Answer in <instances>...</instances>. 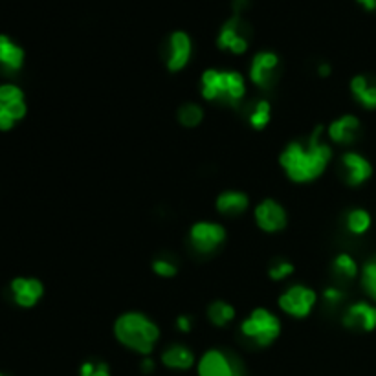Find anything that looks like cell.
Wrapping results in <instances>:
<instances>
[{
	"instance_id": "cell-1",
	"label": "cell",
	"mask_w": 376,
	"mask_h": 376,
	"mask_svg": "<svg viewBox=\"0 0 376 376\" xmlns=\"http://www.w3.org/2000/svg\"><path fill=\"white\" fill-rule=\"evenodd\" d=\"M323 129L317 127L307 144L292 142L285 147L279 156V164L290 180L297 183H305L316 180L325 173L327 165L331 164L332 149L322 140Z\"/></svg>"
},
{
	"instance_id": "cell-2",
	"label": "cell",
	"mask_w": 376,
	"mask_h": 376,
	"mask_svg": "<svg viewBox=\"0 0 376 376\" xmlns=\"http://www.w3.org/2000/svg\"><path fill=\"white\" fill-rule=\"evenodd\" d=\"M114 334L118 342L134 352L149 356L160 340L158 325L140 312H127L116 319Z\"/></svg>"
},
{
	"instance_id": "cell-3",
	"label": "cell",
	"mask_w": 376,
	"mask_h": 376,
	"mask_svg": "<svg viewBox=\"0 0 376 376\" xmlns=\"http://www.w3.org/2000/svg\"><path fill=\"white\" fill-rule=\"evenodd\" d=\"M200 94L206 101L235 107L246 96V81L233 70H206L200 77Z\"/></svg>"
},
{
	"instance_id": "cell-4",
	"label": "cell",
	"mask_w": 376,
	"mask_h": 376,
	"mask_svg": "<svg viewBox=\"0 0 376 376\" xmlns=\"http://www.w3.org/2000/svg\"><path fill=\"white\" fill-rule=\"evenodd\" d=\"M281 332V322L278 316L266 308H255L250 316L241 323V334L244 340L257 347H268L278 340Z\"/></svg>"
},
{
	"instance_id": "cell-5",
	"label": "cell",
	"mask_w": 376,
	"mask_h": 376,
	"mask_svg": "<svg viewBox=\"0 0 376 376\" xmlns=\"http://www.w3.org/2000/svg\"><path fill=\"white\" fill-rule=\"evenodd\" d=\"M198 376H246V367L237 354L211 349L198 360Z\"/></svg>"
},
{
	"instance_id": "cell-6",
	"label": "cell",
	"mask_w": 376,
	"mask_h": 376,
	"mask_svg": "<svg viewBox=\"0 0 376 376\" xmlns=\"http://www.w3.org/2000/svg\"><path fill=\"white\" fill-rule=\"evenodd\" d=\"M226 241V230L217 223H197L189 230V244L200 255H211Z\"/></svg>"
},
{
	"instance_id": "cell-7",
	"label": "cell",
	"mask_w": 376,
	"mask_h": 376,
	"mask_svg": "<svg viewBox=\"0 0 376 376\" xmlns=\"http://www.w3.org/2000/svg\"><path fill=\"white\" fill-rule=\"evenodd\" d=\"M278 303L279 308L287 312L288 316L307 317L312 308L316 307L317 294L312 288L303 287V285H292L279 296Z\"/></svg>"
},
{
	"instance_id": "cell-8",
	"label": "cell",
	"mask_w": 376,
	"mask_h": 376,
	"mask_svg": "<svg viewBox=\"0 0 376 376\" xmlns=\"http://www.w3.org/2000/svg\"><path fill=\"white\" fill-rule=\"evenodd\" d=\"M193 54V43L186 31H173L165 43L164 59L169 72H180L188 66Z\"/></svg>"
},
{
	"instance_id": "cell-9",
	"label": "cell",
	"mask_w": 376,
	"mask_h": 376,
	"mask_svg": "<svg viewBox=\"0 0 376 376\" xmlns=\"http://www.w3.org/2000/svg\"><path fill=\"white\" fill-rule=\"evenodd\" d=\"M279 57L273 52H259L250 65V80L259 89H270L278 81Z\"/></svg>"
},
{
	"instance_id": "cell-10",
	"label": "cell",
	"mask_w": 376,
	"mask_h": 376,
	"mask_svg": "<svg viewBox=\"0 0 376 376\" xmlns=\"http://www.w3.org/2000/svg\"><path fill=\"white\" fill-rule=\"evenodd\" d=\"M246 24H244L241 17L235 15L226 22V24L220 28V33H218L217 45L218 48L228 50L235 55H243L248 50V37H246Z\"/></svg>"
},
{
	"instance_id": "cell-11",
	"label": "cell",
	"mask_w": 376,
	"mask_h": 376,
	"mask_svg": "<svg viewBox=\"0 0 376 376\" xmlns=\"http://www.w3.org/2000/svg\"><path fill=\"white\" fill-rule=\"evenodd\" d=\"M253 215H255V223L262 232L278 233L287 226V211L281 204L272 198L259 202Z\"/></svg>"
},
{
	"instance_id": "cell-12",
	"label": "cell",
	"mask_w": 376,
	"mask_h": 376,
	"mask_svg": "<svg viewBox=\"0 0 376 376\" xmlns=\"http://www.w3.org/2000/svg\"><path fill=\"white\" fill-rule=\"evenodd\" d=\"M342 174L347 186L358 188L363 182L371 179L373 167L361 154L347 153L342 158Z\"/></svg>"
},
{
	"instance_id": "cell-13",
	"label": "cell",
	"mask_w": 376,
	"mask_h": 376,
	"mask_svg": "<svg viewBox=\"0 0 376 376\" xmlns=\"http://www.w3.org/2000/svg\"><path fill=\"white\" fill-rule=\"evenodd\" d=\"M343 325L356 331H375L376 329V307L369 303H354L343 314Z\"/></svg>"
},
{
	"instance_id": "cell-14",
	"label": "cell",
	"mask_w": 376,
	"mask_h": 376,
	"mask_svg": "<svg viewBox=\"0 0 376 376\" xmlns=\"http://www.w3.org/2000/svg\"><path fill=\"white\" fill-rule=\"evenodd\" d=\"M11 292H13V299H15L17 305L30 308L43 297L45 288H43V283L39 279L17 278L11 283Z\"/></svg>"
},
{
	"instance_id": "cell-15",
	"label": "cell",
	"mask_w": 376,
	"mask_h": 376,
	"mask_svg": "<svg viewBox=\"0 0 376 376\" xmlns=\"http://www.w3.org/2000/svg\"><path fill=\"white\" fill-rule=\"evenodd\" d=\"M24 65V50L8 35H0V72L15 74Z\"/></svg>"
},
{
	"instance_id": "cell-16",
	"label": "cell",
	"mask_w": 376,
	"mask_h": 376,
	"mask_svg": "<svg viewBox=\"0 0 376 376\" xmlns=\"http://www.w3.org/2000/svg\"><path fill=\"white\" fill-rule=\"evenodd\" d=\"M329 138L332 142H336L340 145H349L356 140L358 133H360V119L356 116H342L336 121H332L329 127Z\"/></svg>"
},
{
	"instance_id": "cell-17",
	"label": "cell",
	"mask_w": 376,
	"mask_h": 376,
	"mask_svg": "<svg viewBox=\"0 0 376 376\" xmlns=\"http://www.w3.org/2000/svg\"><path fill=\"white\" fill-rule=\"evenodd\" d=\"M217 211L224 217H239L250 206V198L243 191H224L217 198Z\"/></svg>"
},
{
	"instance_id": "cell-18",
	"label": "cell",
	"mask_w": 376,
	"mask_h": 376,
	"mask_svg": "<svg viewBox=\"0 0 376 376\" xmlns=\"http://www.w3.org/2000/svg\"><path fill=\"white\" fill-rule=\"evenodd\" d=\"M162 363L174 371H188L195 366V354L186 345H171L162 352Z\"/></svg>"
},
{
	"instance_id": "cell-19",
	"label": "cell",
	"mask_w": 376,
	"mask_h": 376,
	"mask_svg": "<svg viewBox=\"0 0 376 376\" xmlns=\"http://www.w3.org/2000/svg\"><path fill=\"white\" fill-rule=\"evenodd\" d=\"M351 92L358 103L366 109H376V84L366 75H356L351 81Z\"/></svg>"
},
{
	"instance_id": "cell-20",
	"label": "cell",
	"mask_w": 376,
	"mask_h": 376,
	"mask_svg": "<svg viewBox=\"0 0 376 376\" xmlns=\"http://www.w3.org/2000/svg\"><path fill=\"white\" fill-rule=\"evenodd\" d=\"M235 317V308L226 301H215L208 307V319L215 327H226Z\"/></svg>"
},
{
	"instance_id": "cell-21",
	"label": "cell",
	"mask_w": 376,
	"mask_h": 376,
	"mask_svg": "<svg viewBox=\"0 0 376 376\" xmlns=\"http://www.w3.org/2000/svg\"><path fill=\"white\" fill-rule=\"evenodd\" d=\"M345 228L352 235H363L367 230L371 228V215L366 209H352L347 213Z\"/></svg>"
},
{
	"instance_id": "cell-22",
	"label": "cell",
	"mask_w": 376,
	"mask_h": 376,
	"mask_svg": "<svg viewBox=\"0 0 376 376\" xmlns=\"http://www.w3.org/2000/svg\"><path fill=\"white\" fill-rule=\"evenodd\" d=\"M332 268H334V273L338 278L342 279H352L356 278L358 273V264L356 261L349 255V253H340L334 262H332Z\"/></svg>"
},
{
	"instance_id": "cell-23",
	"label": "cell",
	"mask_w": 376,
	"mask_h": 376,
	"mask_svg": "<svg viewBox=\"0 0 376 376\" xmlns=\"http://www.w3.org/2000/svg\"><path fill=\"white\" fill-rule=\"evenodd\" d=\"M270 116H272V107H270L266 99H261L250 112V125L255 130H262L270 121Z\"/></svg>"
},
{
	"instance_id": "cell-24",
	"label": "cell",
	"mask_w": 376,
	"mask_h": 376,
	"mask_svg": "<svg viewBox=\"0 0 376 376\" xmlns=\"http://www.w3.org/2000/svg\"><path fill=\"white\" fill-rule=\"evenodd\" d=\"M204 119V110L197 103H186L179 109V121L183 127H197Z\"/></svg>"
},
{
	"instance_id": "cell-25",
	"label": "cell",
	"mask_w": 376,
	"mask_h": 376,
	"mask_svg": "<svg viewBox=\"0 0 376 376\" xmlns=\"http://www.w3.org/2000/svg\"><path fill=\"white\" fill-rule=\"evenodd\" d=\"M361 285L366 288V292L376 301V259L366 262V266L361 270Z\"/></svg>"
},
{
	"instance_id": "cell-26",
	"label": "cell",
	"mask_w": 376,
	"mask_h": 376,
	"mask_svg": "<svg viewBox=\"0 0 376 376\" xmlns=\"http://www.w3.org/2000/svg\"><path fill=\"white\" fill-rule=\"evenodd\" d=\"M153 270L156 276L167 279V278H174V276H176V272H179V266H176V262L171 261V259L160 257V259H154L153 261Z\"/></svg>"
},
{
	"instance_id": "cell-27",
	"label": "cell",
	"mask_w": 376,
	"mask_h": 376,
	"mask_svg": "<svg viewBox=\"0 0 376 376\" xmlns=\"http://www.w3.org/2000/svg\"><path fill=\"white\" fill-rule=\"evenodd\" d=\"M17 101H24L22 90L15 84H0V103L10 105L17 103Z\"/></svg>"
},
{
	"instance_id": "cell-28",
	"label": "cell",
	"mask_w": 376,
	"mask_h": 376,
	"mask_svg": "<svg viewBox=\"0 0 376 376\" xmlns=\"http://www.w3.org/2000/svg\"><path fill=\"white\" fill-rule=\"evenodd\" d=\"M292 272H294L292 262L283 261V259H279V261H273L272 266H270V270H268V273H270V278H272L273 281H283V279H287Z\"/></svg>"
},
{
	"instance_id": "cell-29",
	"label": "cell",
	"mask_w": 376,
	"mask_h": 376,
	"mask_svg": "<svg viewBox=\"0 0 376 376\" xmlns=\"http://www.w3.org/2000/svg\"><path fill=\"white\" fill-rule=\"evenodd\" d=\"M80 376H110V369L103 361H84Z\"/></svg>"
},
{
	"instance_id": "cell-30",
	"label": "cell",
	"mask_w": 376,
	"mask_h": 376,
	"mask_svg": "<svg viewBox=\"0 0 376 376\" xmlns=\"http://www.w3.org/2000/svg\"><path fill=\"white\" fill-rule=\"evenodd\" d=\"M343 299H345V294L338 287H329L323 290V301H325V305H329V307H338Z\"/></svg>"
},
{
	"instance_id": "cell-31",
	"label": "cell",
	"mask_w": 376,
	"mask_h": 376,
	"mask_svg": "<svg viewBox=\"0 0 376 376\" xmlns=\"http://www.w3.org/2000/svg\"><path fill=\"white\" fill-rule=\"evenodd\" d=\"M176 327L182 332H189L193 329V322H191V317L189 316H180L179 319H176Z\"/></svg>"
},
{
	"instance_id": "cell-32",
	"label": "cell",
	"mask_w": 376,
	"mask_h": 376,
	"mask_svg": "<svg viewBox=\"0 0 376 376\" xmlns=\"http://www.w3.org/2000/svg\"><path fill=\"white\" fill-rule=\"evenodd\" d=\"M140 366H142V371H144L145 375H149V373L154 371V360H153V358L145 356L144 360H142V363H140Z\"/></svg>"
},
{
	"instance_id": "cell-33",
	"label": "cell",
	"mask_w": 376,
	"mask_h": 376,
	"mask_svg": "<svg viewBox=\"0 0 376 376\" xmlns=\"http://www.w3.org/2000/svg\"><path fill=\"white\" fill-rule=\"evenodd\" d=\"M248 2H250V0H233V11H235V15H241V11L246 10Z\"/></svg>"
},
{
	"instance_id": "cell-34",
	"label": "cell",
	"mask_w": 376,
	"mask_h": 376,
	"mask_svg": "<svg viewBox=\"0 0 376 376\" xmlns=\"http://www.w3.org/2000/svg\"><path fill=\"white\" fill-rule=\"evenodd\" d=\"M358 2H360V4L363 6L366 10H369V11L376 10V0H358Z\"/></svg>"
},
{
	"instance_id": "cell-35",
	"label": "cell",
	"mask_w": 376,
	"mask_h": 376,
	"mask_svg": "<svg viewBox=\"0 0 376 376\" xmlns=\"http://www.w3.org/2000/svg\"><path fill=\"white\" fill-rule=\"evenodd\" d=\"M317 74L322 75V77H327V75L331 74V66H329V65H319V66H317Z\"/></svg>"
},
{
	"instance_id": "cell-36",
	"label": "cell",
	"mask_w": 376,
	"mask_h": 376,
	"mask_svg": "<svg viewBox=\"0 0 376 376\" xmlns=\"http://www.w3.org/2000/svg\"><path fill=\"white\" fill-rule=\"evenodd\" d=\"M0 376H4V375H0Z\"/></svg>"
}]
</instances>
